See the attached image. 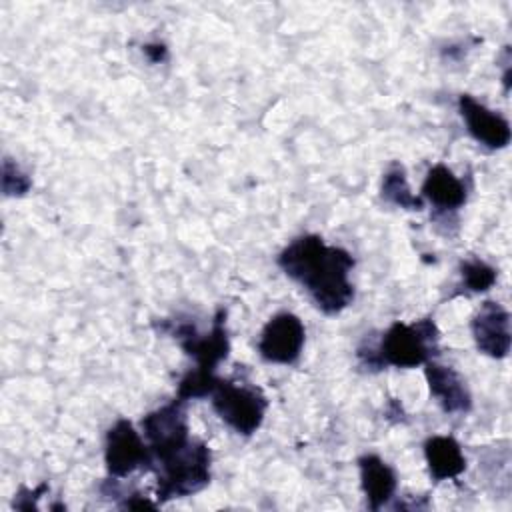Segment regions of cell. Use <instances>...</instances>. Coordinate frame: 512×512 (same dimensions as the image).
Returning <instances> with one entry per match:
<instances>
[{"mask_svg":"<svg viewBox=\"0 0 512 512\" xmlns=\"http://www.w3.org/2000/svg\"><path fill=\"white\" fill-rule=\"evenodd\" d=\"M462 284L470 292H486L496 282V270L480 258H468L460 264Z\"/></svg>","mask_w":512,"mask_h":512,"instance_id":"16","label":"cell"},{"mask_svg":"<svg viewBox=\"0 0 512 512\" xmlns=\"http://www.w3.org/2000/svg\"><path fill=\"white\" fill-rule=\"evenodd\" d=\"M360 486L370 510H380L396 492V472L376 454H364L358 460Z\"/></svg>","mask_w":512,"mask_h":512,"instance_id":"13","label":"cell"},{"mask_svg":"<svg viewBox=\"0 0 512 512\" xmlns=\"http://www.w3.org/2000/svg\"><path fill=\"white\" fill-rule=\"evenodd\" d=\"M210 462V448L198 438H192L184 448H180L166 460H160L154 466V472L158 476V502L192 496L206 488L210 482Z\"/></svg>","mask_w":512,"mask_h":512,"instance_id":"3","label":"cell"},{"mask_svg":"<svg viewBox=\"0 0 512 512\" xmlns=\"http://www.w3.org/2000/svg\"><path fill=\"white\" fill-rule=\"evenodd\" d=\"M440 332L430 318L416 320L412 324L394 322L376 348H358V358L368 370H380L384 366L416 368L426 364L438 354Z\"/></svg>","mask_w":512,"mask_h":512,"instance_id":"2","label":"cell"},{"mask_svg":"<svg viewBox=\"0 0 512 512\" xmlns=\"http://www.w3.org/2000/svg\"><path fill=\"white\" fill-rule=\"evenodd\" d=\"M104 462L112 478H124L136 470H154V454L130 420L120 418L106 434Z\"/></svg>","mask_w":512,"mask_h":512,"instance_id":"7","label":"cell"},{"mask_svg":"<svg viewBox=\"0 0 512 512\" xmlns=\"http://www.w3.org/2000/svg\"><path fill=\"white\" fill-rule=\"evenodd\" d=\"M186 400L174 398L172 402L164 404L162 408L146 414L142 418V432L148 440V446L154 454V466L160 460H166L180 448H184L190 438L188 416H186Z\"/></svg>","mask_w":512,"mask_h":512,"instance_id":"6","label":"cell"},{"mask_svg":"<svg viewBox=\"0 0 512 512\" xmlns=\"http://www.w3.org/2000/svg\"><path fill=\"white\" fill-rule=\"evenodd\" d=\"M420 192V198H426L442 214L460 210L468 198L464 180L454 176V172L444 164H436L428 170Z\"/></svg>","mask_w":512,"mask_h":512,"instance_id":"12","label":"cell"},{"mask_svg":"<svg viewBox=\"0 0 512 512\" xmlns=\"http://www.w3.org/2000/svg\"><path fill=\"white\" fill-rule=\"evenodd\" d=\"M210 398L218 418L238 434L250 436L264 422L268 400L256 386L218 378Z\"/></svg>","mask_w":512,"mask_h":512,"instance_id":"5","label":"cell"},{"mask_svg":"<svg viewBox=\"0 0 512 512\" xmlns=\"http://www.w3.org/2000/svg\"><path fill=\"white\" fill-rule=\"evenodd\" d=\"M380 192H382V198L394 206H400L406 210H422L424 208L422 198L414 196L410 192V186L406 182V172H404L402 164H398V162H392L388 166V170L384 172Z\"/></svg>","mask_w":512,"mask_h":512,"instance_id":"15","label":"cell"},{"mask_svg":"<svg viewBox=\"0 0 512 512\" xmlns=\"http://www.w3.org/2000/svg\"><path fill=\"white\" fill-rule=\"evenodd\" d=\"M144 54L152 60V62H162L168 56V50L164 44H146L144 46Z\"/></svg>","mask_w":512,"mask_h":512,"instance_id":"19","label":"cell"},{"mask_svg":"<svg viewBox=\"0 0 512 512\" xmlns=\"http://www.w3.org/2000/svg\"><path fill=\"white\" fill-rule=\"evenodd\" d=\"M154 326L170 334L174 340H178L182 350L196 360V368L192 370L196 376L206 380L216 378L214 370L228 356V350H230L224 308L216 312L210 334H200L194 324L184 320H162L160 324L154 322Z\"/></svg>","mask_w":512,"mask_h":512,"instance_id":"4","label":"cell"},{"mask_svg":"<svg viewBox=\"0 0 512 512\" xmlns=\"http://www.w3.org/2000/svg\"><path fill=\"white\" fill-rule=\"evenodd\" d=\"M430 394L438 400L444 412L464 414L472 408V396L464 378L452 368L428 360L424 368Z\"/></svg>","mask_w":512,"mask_h":512,"instance_id":"11","label":"cell"},{"mask_svg":"<svg viewBox=\"0 0 512 512\" xmlns=\"http://www.w3.org/2000/svg\"><path fill=\"white\" fill-rule=\"evenodd\" d=\"M458 110L466 122L470 136L478 144L490 150H500L510 144V124L502 114L486 108L470 94H462L458 98Z\"/></svg>","mask_w":512,"mask_h":512,"instance_id":"10","label":"cell"},{"mask_svg":"<svg viewBox=\"0 0 512 512\" xmlns=\"http://www.w3.org/2000/svg\"><path fill=\"white\" fill-rule=\"evenodd\" d=\"M278 266L296 280L324 314L342 312L354 298L350 272L354 258L340 246H328L316 234L292 240L278 256Z\"/></svg>","mask_w":512,"mask_h":512,"instance_id":"1","label":"cell"},{"mask_svg":"<svg viewBox=\"0 0 512 512\" xmlns=\"http://www.w3.org/2000/svg\"><path fill=\"white\" fill-rule=\"evenodd\" d=\"M304 338L306 328L302 320L292 312H280L262 328L258 352L266 362L294 364L302 354Z\"/></svg>","mask_w":512,"mask_h":512,"instance_id":"8","label":"cell"},{"mask_svg":"<svg viewBox=\"0 0 512 512\" xmlns=\"http://www.w3.org/2000/svg\"><path fill=\"white\" fill-rule=\"evenodd\" d=\"M472 336L476 348L490 358H506L512 346L510 312L494 300L480 304L472 318Z\"/></svg>","mask_w":512,"mask_h":512,"instance_id":"9","label":"cell"},{"mask_svg":"<svg viewBox=\"0 0 512 512\" xmlns=\"http://www.w3.org/2000/svg\"><path fill=\"white\" fill-rule=\"evenodd\" d=\"M428 472L434 482L452 480L466 470V458L452 436H432L424 444Z\"/></svg>","mask_w":512,"mask_h":512,"instance_id":"14","label":"cell"},{"mask_svg":"<svg viewBox=\"0 0 512 512\" xmlns=\"http://www.w3.org/2000/svg\"><path fill=\"white\" fill-rule=\"evenodd\" d=\"M30 178L10 158L2 162V190L6 196H22L30 190Z\"/></svg>","mask_w":512,"mask_h":512,"instance_id":"17","label":"cell"},{"mask_svg":"<svg viewBox=\"0 0 512 512\" xmlns=\"http://www.w3.org/2000/svg\"><path fill=\"white\" fill-rule=\"evenodd\" d=\"M120 508H128V510H142V508H150V510H154V508H156V502H150V500H146L144 496H140L138 492H134V494L126 496V500L120 504Z\"/></svg>","mask_w":512,"mask_h":512,"instance_id":"18","label":"cell"}]
</instances>
